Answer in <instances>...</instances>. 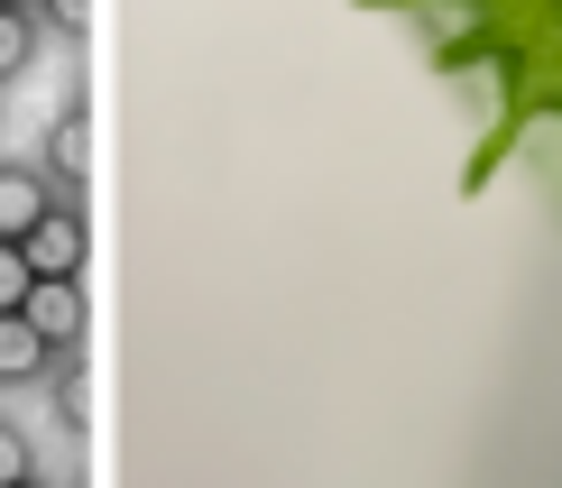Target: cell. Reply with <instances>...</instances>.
<instances>
[{
  "mask_svg": "<svg viewBox=\"0 0 562 488\" xmlns=\"http://www.w3.org/2000/svg\"><path fill=\"white\" fill-rule=\"evenodd\" d=\"M19 295H29V259H19V240H0V314H19Z\"/></svg>",
  "mask_w": 562,
  "mask_h": 488,
  "instance_id": "cell-9",
  "label": "cell"
},
{
  "mask_svg": "<svg viewBox=\"0 0 562 488\" xmlns=\"http://www.w3.org/2000/svg\"><path fill=\"white\" fill-rule=\"evenodd\" d=\"M396 19L434 83H480V148L461 157V194H488L526 138L562 148V0H350Z\"/></svg>",
  "mask_w": 562,
  "mask_h": 488,
  "instance_id": "cell-1",
  "label": "cell"
},
{
  "mask_svg": "<svg viewBox=\"0 0 562 488\" xmlns=\"http://www.w3.org/2000/svg\"><path fill=\"white\" fill-rule=\"evenodd\" d=\"M19 314H29V332L46 341V351H83V341H92V295H83V276H29Z\"/></svg>",
  "mask_w": 562,
  "mask_h": 488,
  "instance_id": "cell-3",
  "label": "cell"
},
{
  "mask_svg": "<svg viewBox=\"0 0 562 488\" xmlns=\"http://www.w3.org/2000/svg\"><path fill=\"white\" fill-rule=\"evenodd\" d=\"M83 157H92V138H83V102H75V111L56 121V175H65V184H83Z\"/></svg>",
  "mask_w": 562,
  "mask_h": 488,
  "instance_id": "cell-7",
  "label": "cell"
},
{
  "mask_svg": "<svg viewBox=\"0 0 562 488\" xmlns=\"http://www.w3.org/2000/svg\"><path fill=\"white\" fill-rule=\"evenodd\" d=\"M37 10H29V0H0V83H10V75H29V65H37Z\"/></svg>",
  "mask_w": 562,
  "mask_h": 488,
  "instance_id": "cell-6",
  "label": "cell"
},
{
  "mask_svg": "<svg viewBox=\"0 0 562 488\" xmlns=\"http://www.w3.org/2000/svg\"><path fill=\"white\" fill-rule=\"evenodd\" d=\"M46 19H56L65 37H83V29H92V0H46Z\"/></svg>",
  "mask_w": 562,
  "mask_h": 488,
  "instance_id": "cell-10",
  "label": "cell"
},
{
  "mask_svg": "<svg viewBox=\"0 0 562 488\" xmlns=\"http://www.w3.org/2000/svg\"><path fill=\"white\" fill-rule=\"evenodd\" d=\"M56 351L29 332V314H0V387H46Z\"/></svg>",
  "mask_w": 562,
  "mask_h": 488,
  "instance_id": "cell-5",
  "label": "cell"
},
{
  "mask_svg": "<svg viewBox=\"0 0 562 488\" xmlns=\"http://www.w3.org/2000/svg\"><path fill=\"white\" fill-rule=\"evenodd\" d=\"M37 479V443L19 424H0V488H29Z\"/></svg>",
  "mask_w": 562,
  "mask_h": 488,
  "instance_id": "cell-8",
  "label": "cell"
},
{
  "mask_svg": "<svg viewBox=\"0 0 562 488\" xmlns=\"http://www.w3.org/2000/svg\"><path fill=\"white\" fill-rule=\"evenodd\" d=\"M56 194H65V184L46 175L37 157H0V240H19V230H29Z\"/></svg>",
  "mask_w": 562,
  "mask_h": 488,
  "instance_id": "cell-4",
  "label": "cell"
},
{
  "mask_svg": "<svg viewBox=\"0 0 562 488\" xmlns=\"http://www.w3.org/2000/svg\"><path fill=\"white\" fill-rule=\"evenodd\" d=\"M19 259H29V276H83V268H92V222H83V203L56 194L29 230H19Z\"/></svg>",
  "mask_w": 562,
  "mask_h": 488,
  "instance_id": "cell-2",
  "label": "cell"
}]
</instances>
